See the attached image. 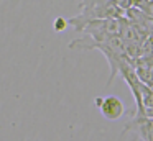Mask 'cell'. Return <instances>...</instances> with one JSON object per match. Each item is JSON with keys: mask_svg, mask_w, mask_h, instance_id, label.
Masks as SVG:
<instances>
[{"mask_svg": "<svg viewBox=\"0 0 153 141\" xmlns=\"http://www.w3.org/2000/svg\"><path fill=\"white\" fill-rule=\"evenodd\" d=\"M122 30V16L120 18H99L89 21L82 28V31L86 36H89L94 41H104V39L110 38V36L120 35Z\"/></svg>", "mask_w": 153, "mask_h": 141, "instance_id": "cell-3", "label": "cell"}, {"mask_svg": "<svg viewBox=\"0 0 153 141\" xmlns=\"http://www.w3.org/2000/svg\"><path fill=\"white\" fill-rule=\"evenodd\" d=\"M81 13L66 20L68 25L73 26L76 33H81L82 28L92 20L99 18H120L125 16V12L114 3V0H81Z\"/></svg>", "mask_w": 153, "mask_h": 141, "instance_id": "cell-2", "label": "cell"}, {"mask_svg": "<svg viewBox=\"0 0 153 141\" xmlns=\"http://www.w3.org/2000/svg\"><path fill=\"white\" fill-rule=\"evenodd\" d=\"M96 105L99 107L100 113L107 118V120H119L125 115V107H123L122 100L119 97H97L96 98Z\"/></svg>", "mask_w": 153, "mask_h": 141, "instance_id": "cell-4", "label": "cell"}, {"mask_svg": "<svg viewBox=\"0 0 153 141\" xmlns=\"http://www.w3.org/2000/svg\"><path fill=\"white\" fill-rule=\"evenodd\" d=\"M64 26H68V21L64 18H58L56 23H54V30H58V31H59V30H63Z\"/></svg>", "mask_w": 153, "mask_h": 141, "instance_id": "cell-5", "label": "cell"}, {"mask_svg": "<svg viewBox=\"0 0 153 141\" xmlns=\"http://www.w3.org/2000/svg\"><path fill=\"white\" fill-rule=\"evenodd\" d=\"M69 48L71 49H97V51L102 52L107 58V62H109V67H110V75H109V79H107V85L112 84L115 75L119 74L120 66L128 62V61H133L128 56V52H127L125 43H123V39L120 35L110 36V38L104 39V41H94L89 36L82 35L81 38L73 39V41L69 43Z\"/></svg>", "mask_w": 153, "mask_h": 141, "instance_id": "cell-1", "label": "cell"}]
</instances>
